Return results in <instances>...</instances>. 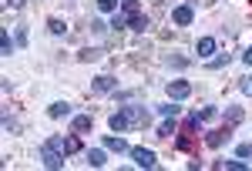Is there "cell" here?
Returning <instances> with one entry per match:
<instances>
[{
    "instance_id": "obj_13",
    "label": "cell",
    "mask_w": 252,
    "mask_h": 171,
    "mask_svg": "<svg viewBox=\"0 0 252 171\" xmlns=\"http://www.w3.org/2000/svg\"><path fill=\"white\" fill-rule=\"evenodd\" d=\"M104 148H108V151H115V154H125V151H128L125 138H115V134H108V138H104Z\"/></svg>"
},
{
    "instance_id": "obj_21",
    "label": "cell",
    "mask_w": 252,
    "mask_h": 171,
    "mask_svg": "<svg viewBox=\"0 0 252 171\" xmlns=\"http://www.w3.org/2000/svg\"><path fill=\"white\" fill-rule=\"evenodd\" d=\"M212 168H232V171H246L249 165H246V161H215Z\"/></svg>"
},
{
    "instance_id": "obj_25",
    "label": "cell",
    "mask_w": 252,
    "mask_h": 171,
    "mask_svg": "<svg viewBox=\"0 0 252 171\" xmlns=\"http://www.w3.org/2000/svg\"><path fill=\"white\" fill-rule=\"evenodd\" d=\"M178 111H182V108H178L175 101H172V104H161V108H158V114H165V117H175Z\"/></svg>"
},
{
    "instance_id": "obj_18",
    "label": "cell",
    "mask_w": 252,
    "mask_h": 171,
    "mask_svg": "<svg viewBox=\"0 0 252 171\" xmlns=\"http://www.w3.org/2000/svg\"><path fill=\"white\" fill-rule=\"evenodd\" d=\"M88 165H91V168H104V151H101V148L88 151Z\"/></svg>"
},
{
    "instance_id": "obj_20",
    "label": "cell",
    "mask_w": 252,
    "mask_h": 171,
    "mask_svg": "<svg viewBox=\"0 0 252 171\" xmlns=\"http://www.w3.org/2000/svg\"><path fill=\"white\" fill-rule=\"evenodd\" d=\"M128 20H131L128 14H118V10H115V14H111V27H115V30H125V27H128Z\"/></svg>"
},
{
    "instance_id": "obj_12",
    "label": "cell",
    "mask_w": 252,
    "mask_h": 171,
    "mask_svg": "<svg viewBox=\"0 0 252 171\" xmlns=\"http://www.w3.org/2000/svg\"><path fill=\"white\" fill-rule=\"evenodd\" d=\"M242 117H246V111H242V108H235V104H229V108H225V128H235Z\"/></svg>"
},
{
    "instance_id": "obj_28",
    "label": "cell",
    "mask_w": 252,
    "mask_h": 171,
    "mask_svg": "<svg viewBox=\"0 0 252 171\" xmlns=\"http://www.w3.org/2000/svg\"><path fill=\"white\" fill-rule=\"evenodd\" d=\"M215 114H219L215 108H202V111H198V121H212Z\"/></svg>"
},
{
    "instance_id": "obj_32",
    "label": "cell",
    "mask_w": 252,
    "mask_h": 171,
    "mask_svg": "<svg viewBox=\"0 0 252 171\" xmlns=\"http://www.w3.org/2000/svg\"><path fill=\"white\" fill-rule=\"evenodd\" d=\"M242 91H246V94H252V77H242Z\"/></svg>"
},
{
    "instance_id": "obj_24",
    "label": "cell",
    "mask_w": 252,
    "mask_h": 171,
    "mask_svg": "<svg viewBox=\"0 0 252 171\" xmlns=\"http://www.w3.org/2000/svg\"><path fill=\"white\" fill-rule=\"evenodd\" d=\"M172 134H175V117H172V121H165V124L158 128V138H172Z\"/></svg>"
},
{
    "instance_id": "obj_8",
    "label": "cell",
    "mask_w": 252,
    "mask_h": 171,
    "mask_svg": "<svg viewBox=\"0 0 252 171\" xmlns=\"http://www.w3.org/2000/svg\"><path fill=\"white\" fill-rule=\"evenodd\" d=\"M172 20L178 24V27H189V24L195 20V10L189 7V3H182V7H175V10H172Z\"/></svg>"
},
{
    "instance_id": "obj_27",
    "label": "cell",
    "mask_w": 252,
    "mask_h": 171,
    "mask_svg": "<svg viewBox=\"0 0 252 171\" xmlns=\"http://www.w3.org/2000/svg\"><path fill=\"white\" fill-rule=\"evenodd\" d=\"M47 30H51V34H64V20L51 17V20H47Z\"/></svg>"
},
{
    "instance_id": "obj_7",
    "label": "cell",
    "mask_w": 252,
    "mask_h": 171,
    "mask_svg": "<svg viewBox=\"0 0 252 171\" xmlns=\"http://www.w3.org/2000/svg\"><path fill=\"white\" fill-rule=\"evenodd\" d=\"M189 94H192V84H189V81H172V84H168V97H172V101H185Z\"/></svg>"
},
{
    "instance_id": "obj_33",
    "label": "cell",
    "mask_w": 252,
    "mask_h": 171,
    "mask_svg": "<svg viewBox=\"0 0 252 171\" xmlns=\"http://www.w3.org/2000/svg\"><path fill=\"white\" fill-rule=\"evenodd\" d=\"M242 60H246V64L252 67V47H246V54H242Z\"/></svg>"
},
{
    "instance_id": "obj_10",
    "label": "cell",
    "mask_w": 252,
    "mask_h": 171,
    "mask_svg": "<svg viewBox=\"0 0 252 171\" xmlns=\"http://www.w3.org/2000/svg\"><path fill=\"white\" fill-rule=\"evenodd\" d=\"M108 124H111V131H128V128H131V124H128V114H125V108L111 114V117H108Z\"/></svg>"
},
{
    "instance_id": "obj_23",
    "label": "cell",
    "mask_w": 252,
    "mask_h": 171,
    "mask_svg": "<svg viewBox=\"0 0 252 171\" xmlns=\"http://www.w3.org/2000/svg\"><path fill=\"white\" fill-rule=\"evenodd\" d=\"M118 3H121V0H97V10H104V14H115Z\"/></svg>"
},
{
    "instance_id": "obj_9",
    "label": "cell",
    "mask_w": 252,
    "mask_h": 171,
    "mask_svg": "<svg viewBox=\"0 0 252 171\" xmlns=\"http://www.w3.org/2000/svg\"><path fill=\"white\" fill-rule=\"evenodd\" d=\"M94 128V117L91 114H78V117H71V131L74 134H84V131H91Z\"/></svg>"
},
{
    "instance_id": "obj_16",
    "label": "cell",
    "mask_w": 252,
    "mask_h": 171,
    "mask_svg": "<svg viewBox=\"0 0 252 171\" xmlns=\"http://www.w3.org/2000/svg\"><path fill=\"white\" fill-rule=\"evenodd\" d=\"M195 51H198V57H209V54H215V37H202Z\"/></svg>"
},
{
    "instance_id": "obj_11",
    "label": "cell",
    "mask_w": 252,
    "mask_h": 171,
    "mask_svg": "<svg viewBox=\"0 0 252 171\" xmlns=\"http://www.w3.org/2000/svg\"><path fill=\"white\" fill-rule=\"evenodd\" d=\"M148 24H152V20H148V14H141V10H138V14H131V20H128V27H131V30H138V34H145V30H148Z\"/></svg>"
},
{
    "instance_id": "obj_26",
    "label": "cell",
    "mask_w": 252,
    "mask_h": 171,
    "mask_svg": "<svg viewBox=\"0 0 252 171\" xmlns=\"http://www.w3.org/2000/svg\"><path fill=\"white\" fill-rule=\"evenodd\" d=\"M121 14H138V0H121Z\"/></svg>"
},
{
    "instance_id": "obj_3",
    "label": "cell",
    "mask_w": 252,
    "mask_h": 171,
    "mask_svg": "<svg viewBox=\"0 0 252 171\" xmlns=\"http://www.w3.org/2000/svg\"><path fill=\"white\" fill-rule=\"evenodd\" d=\"M131 158H135L138 168H155V165H158V161H155V151H152V148H131Z\"/></svg>"
},
{
    "instance_id": "obj_5",
    "label": "cell",
    "mask_w": 252,
    "mask_h": 171,
    "mask_svg": "<svg viewBox=\"0 0 252 171\" xmlns=\"http://www.w3.org/2000/svg\"><path fill=\"white\" fill-rule=\"evenodd\" d=\"M115 87H118V81L111 74H101V77H94V81H91V91H94V94H111Z\"/></svg>"
},
{
    "instance_id": "obj_1",
    "label": "cell",
    "mask_w": 252,
    "mask_h": 171,
    "mask_svg": "<svg viewBox=\"0 0 252 171\" xmlns=\"http://www.w3.org/2000/svg\"><path fill=\"white\" fill-rule=\"evenodd\" d=\"M47 144H51L54 151H61V154H74V151H81V141H78V134H74V131L67 134V138H51Z\"/></svg>"
},
{
    "instance_id": "obj_15",
    "label": "cell",
    "mask_w": 252,
    "mask_h": 171,
    "mask_svg": "<svg viewBox=\"0 0 252 171\" xmlns=\"http://www.w3.org/2000/svg\"><path fill=\"white\" fill-rule=\"evenodd\" d=\"M47 114H51V117H71V104H67V101H58V104L47 108Z\"/></svg>"
},
{
    "instance_id": "obj_2",
    "label": "cell",
    "mask_w": 252,
    "mask_h": 171,
    "mask_svg": "<svg viewBox=\"0 0 252 171\" xmlns=\"http://www.w3.org/2000/svg\"><path fill=\"white\" fill-rule=\"evenodd\" d=\"M40 161H44V168H64V154L61 151H54L51 144H40Z\"/></svg>"
},
{
    "instance_id": "obj_30",
    "label": "cell",
    "mask_w": 252,
    "mask_h": 171,
    "mask_svg": "<svg viewBox=\"0 0 252 171\" xmlns=\"http://www.w3.org/2000/svg\"><path fill=\"white\" fill-rule=\"evenodd\" d=\"M3 128H7V131H20V124L14 121V117H3Z\"/></svg>"
},
{
    "instance_id": "obj_19",
    "label": "cell",
    "mask_w": 252,
    "mask_h": 171,
    "mask_svg": "<svg viewBox=\"0 0 252 171\" xmlns=\"http://www.w3.org/2000/svg\"><path fill=\"white\" fill-rule=\"evenodd\" d=\"M104 54V51H101V47H84V51H81V60H84V64H91V60H97V57Z\"/></svg>"
},
{
    "instance_id": "obj_29",
    "label": "cell",
    "mask_w": 252,
    "mask_h": 171,
    "mask_svg": "<svg viewBox=\"0 0 252 171\" xmlns=\"http://www.w3.org/2000/svg\"><path fill=\"white\" fill-rule=\"evenodd\" d=\"M17 44H20V47L27 44V27H24V24H20V27H17Z\"/></svg>"
},
{
    "instance_id": "obj_31",
    "label": "cell",
    "mask_w": 252,
    "mask_h": 171,
    "mask_svg": "<svg viewBox=\"0 0 252 171\" xmlns=\"http://www.w3.org/2000/svg\"><path fill=\"white\" fill-rule=\"evenodd\" d=\"M24 3H27V0H3V7H14V10H20Z\"/></svg>"
},
{
    "instance_id": "obj_17",
    "label": "cell",
    "mask_w": 252,
    "mask_h": 171,
    "mask_svg": "<svg viewBox=\"0 0 252 171\" xmlns=\"http://www.w3.org/2000/svg\"><path fill=\"white\" fill-rule=\"evenodd\" d=\"M0 54H3V57L14 54V40H10V30H0Z\"/></svg>"
},
{
    "instance_id": "obj_6",
    "label": "cell",
    "mask_w": 252,
    "mask_h": 171,
    "mask_svg": "<svg viewBox=\"0 0 252 171\" xmlns=\"http://www.w3.org/2000/svg\"><path fill=\"white\" fill-rule=\"evenodd\" d=\"M229 138H232V128H225V124H222V128H215V131H209V138H205V144H209V148H222V144H225Z\"/></svg>"
},
{
    "instance_id": "obj_14",
    "label": "cell",
    "mask_w": 252,
    "mask_h": 171,
    "mask_svg": "<svg viewBox=\"0 0 252 171\" xmlns=\"http://www.w3.org/2000/svg\"><path fill=\"white\" fill-rule=\"evenodd\" d=\"M175 148H178V151H192V128H189V124H185V131L178 134Z\"/></svg>"
},
{
    "instance_id": "obj_22",
    "label": "cell",
    "mask_w": 252,
    "mask_h": 171,
    "mask_svg": "<svg viewBox=\"0 0 252 171\" xmlns=\"http://www.w3.org/2000/svg\"><path fill=\"white\" fill-rule=\"evenodd\" d=\"M229 60H232V54H222V57H215V60H209V71H219V67H229Z\"/></svg>"
},
{
    "instance_id": "obj_4",
    "label": "cell",
    "mask_w": 252,
    "mask_h": 171,
    "mask_svg": "<svg viewBox=\"0 0 252 171\" xmlns=\"http://www.w3.org/2000/svg\"><path fill=\"white\" fill-rule=\"evenodd\" d=\"M125 114H128V124H131V128H145V124H148V111H145L141 104L125 108Z\"/></svg>"
}]
</instances>
